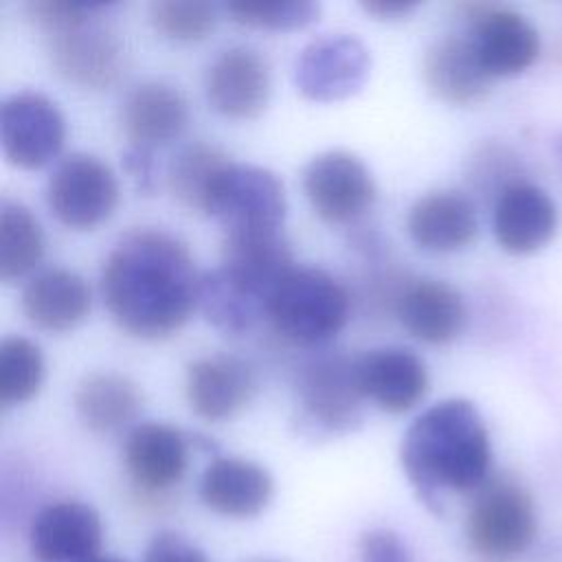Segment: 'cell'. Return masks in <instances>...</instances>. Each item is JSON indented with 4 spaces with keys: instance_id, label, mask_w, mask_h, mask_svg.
Listing matches in <instances>:
<instances>
[{
    "instance_id": "6da1fadb",
    "label": "cell",
    "mask_w": 562,
    "mask_h": 562,
    "mask_svg": "<svg viewBox=\"0 0 562 562\" xmlns=\"http://www.w3.org/2000/svg\"><path fill=\"white\" fill-rule=\"evenodd\" d=\"M198 294L189 248L160 228L125 233L101 270V296L112 321L143 340L178 331L198 307Z\"/></svg>"
},
{
    "instance_id": "7a4b0ae2",
    "label": "cell",
    "mask_w": 562,
    "mask_h": 562,
    "mask_svg": "<svg viewBox=\"0 0 562 562\" xmlns=\"http://www.w3.org/2000/svg\"><path fill=\"white\" fill-rule=\"evenodd\" d=\"M402 470L419 501L435 514L448 494H474L492 476V446L479 408L450 397L426 408L402 437Z\"/></svg>"
},
{
    "instance_id": "3957f363",
    "label": "cell",
    "mask_w": 562,
    "mask_h": 562,
    "mask_svg": "<svg viewBox=\"0 0 562 562\" xmlns=\"http://www.w3.org/2000/svg\"><path fill=\"white\" fill-rule=\"evenodd\" d=\"M101 4L33 0L29 18L46 33L53 68L81 88H108L123 70V46L116 33L92 18Z\"/></svg>"
},
{
    "instance_id": "277c9868",
    "label": "cell",
    "mask_w": 562,
    "mask_h": 562,
    "mask_svg": "<svg viewBox=\"0 0 562 562\" xmlns=\"http://www.w3.org/2000/svg\"><path fill=\"white\" fill-rule=\"evenodd\" d=\"M538 514L531 494L512 476H490L472 494L465 540L483 562H512L536 540Z\"/></svg>"
},
{
    "instance_id": "5b68a950",
    "label": "cell",
    "mask_w": 562,
    "mask_h": 562,
    "mask_svg": "<svg viewBox=\"0 0 562 562\" xmlns=\"http://www.w3.org/2000/svg\"><path fill=\"white\" fill-rule=\"evenodd\" d=\"M268 318L290 342L323 345L345 327L349 294L321 268H292L270 299Z\"/></svg>"
},
{
    "instance_id": "8992f818",
    "label": "cell",
    "mask_w": 562,
    "mask_h": 562,
    "mask_svg": "<svg viewBox=\"0 0 562 562\" xmlns=\"http://www.w3.org/2000/svg\"><path fill=\"white\" fill-rule=\"evenodd\" d=\"M299 430L307 437H336L362 424L364 395L356 375V358L325 353L296 373Z\"/></svg>"
},
{
    "instance_id": "52a82bcc",
    "label": "cell",
    "mask_w": 562,
    "mask_h": 562,
    "mask_svg": "<svg viewBox=\"0 0 562 562\" xmlns=\"http://www.w3.org/2000/svg\"><path fill=\"white\" fill-rule=\"evenodd\" d=\"M285 209V189L277 173L231 160L215 178L204 213L226 233H266L281 231Z\"/></svg>"
},
{
    "instance_id": "ba28073f",
    "label": "cell",
    "mask_w": 562,
    "mask_h": 562,
    "mask_svg": "<svg viewBox=\"0 0 562 562\" xmlns=\"http://www.w3.org/2000/svg\"><path fill=\"white\" fill-rule=\"evenodd\" d=\"M46 202L64 226L86 231L110 217L119 202V182L99 156L75 151L53 169Z\"/></svg>"
},
{
    "instance_id": "9c48e42d",
    "label": "cell",
    "mask_w": 562,
    "mask_h": 562,
    "mask_svg": "<svg viewBox=\"0 0 562 562\" xmlns=\"http://www.w3.org/2000/svg\"><path fill=\"white\" fill-rule=\"evenodd\" d=\"M371 72L369 48L351 33H323L307 42L294 64V83L312 101L356 94Z\"/></svg>"
},
{
    "instance_id": "30bf717a",
    "label": "cell",
    "mask_w": 562,
    "mask_h": 562,
    "mask_svg": "<svg viewBox=\"0 0 562 562\" xmlns=\"http://www.w3.org/2000/svg\"><path fill=\"white\" fill-rule=\"evenodd\" d=\"M303 191L316 215L329 224H347L375 202L369 167L347 149L316 154L303 169Z\"/></svg>"
},
{
    "instance_id": "8fae6325",
    "label": "cell",
    "mask_w": 562,
    "mask_h": 562,
    "mask_svg": "<svg viewBox=\"0 0 562 562\" xmlns=\"http://www.w3.org/2000/svg\"><path fill=\"white\" fill-rule=\"evenodd\" d=\"M0 138L4 156L22 169L50 162L66 138V121L55 101L42 92L22 90L0 105Z\"/></svg>"
},
{
    "instance_id": "7c38bea8",
    "label": "cell",
    "mask_w": 562,
    "mask_h": 562,
    "mask_svg": "<svg viewBox=\"0 0 562 562\" xmlns=\"http://www.w3.org/2000/svg\"><path fill=\"white\" fill-rule=\"evenodd\" d=\"M465 33L492 79L527 70L540 53L533 24L509 7H468Z\"/></svg>"
},
{
    "instance_id": "4fadbf2b",
    "label": "cell",
    "mask_w": 562,
    "mask_h": 562,
    "mask_svg": "<svg viewBox=\"0 0 562 562\" xmlns=\"http://www.w3.org/2000/svg\"><path fill=\"white\" fill-rule=\"evenodd\" d=\"M224 277L244 294L266 307L294 266L292 248L281 231L266 233H226L222 241V261L217 266Z\"/></svg>"
},
{
    "instance_id": "5bb4252c",
    "label": "cell",
    "mask_w": 562,
    "mask_h": 562,
    "mask_svg": "<svg viewBox=\"0 0 562 562\" xmlns=\"http://www.w3.org/2000/svg\"><path fill=\"white\" fill-rule=\"evenodd\" d=\"M204 90L209 103L224 116L252 119L270 101L272 72L268 59L252 46L224 48L209 66Z\"/></svg>"
},
{
    "instance_id": "9a60e30c",
    "label": "cell",
    "mask_w": 562,
    "mask_h": 562,
    "mask_svg": "<svg viewBox=\"0 0 562 562\" xmlns=\"http://www.w3.org/2000/svg\"><path fill=\"white\" fill-rule=\"evenodd\" d=\"M29 542L40 562H88L103 544V522L88 503L55 501L35 514Z\"/></svg>"
},
{
    "instance_id": "2e32d148",
    "label": "cell",
    "mask_w": 562,
    "mask_h": 562,
    "mask_svg": "<svg viewBox=\"0 0 562 562\" xmlns=\"http://www.w3.org/2000/svg\"><path fill=\"white\" fill-rule=\"evenodd\" d=\"M123 463L136 490L162 494L187 472L189 437L165 422L136 424L125 437Z\"/></svg>"
},
{
    "instance_id": "e0dca14e",
    "label": "cell",
    "mask_w": 562,
    "mask_h": 562,
    "mask_svg": "<svg viewBox=\"0 0 562 562\" xmlns=\"http://www.w3.org/2000/svg\"><path fill=\"white\" fill-rule=\"evenodd\" d=\"M492 228L503 250L512 255H531L553 239L558 228V206L544 189L518 180L496 195Z\"/></svg>"
},
{
    "instance_id": "ac0fdd59",
    "label": "cell",
    "mask_w": 562,
    "mask_h": 562,
    "mask_svg": "<svg viewBox=\"0 0 562 562\" xmlns=\"http://www.w3.org/2000/svg\"><path fill=\"white\" fill-rule=\"evenodd\" d=\"M257 386L250 364L231 353H213L193 360L184 373V393L191 411L209 422H222L239 413Z\"/></svg>"
},
{
    "instance_id": "d6986e66",
    "label": "cell",
    "mask_w": 562,
    "mask_h": 562,
    "mask_svg": "<svg viewBox=\"0 0 562 562\" xmlns=\"http://www.w3.org/2000/svg\"><path fill=\"white\" fill-rule=\"evenodd\" d=\"M198 496L217 516L246 520L259 516L274 496L270 472L241 457L213 459L198 483Z\"/></svg>"
},
{
    "instance_id": "ffe728a7",
    "label": "cell",
    "mask_w": 562,
    "mask_h": 562,
    "mask_svg": "<svg viewBox=\"0 0 562 562\" xmlns=\"http://www.w3.org/2000/svg\"><path fill=\"white\" fill-rule=\"evenodd\" d=\"M356 375L364 400L389 413L413 408L428 391L424 360L406 347H378L356 358Z\"/></svg>"
},
{
    "instance_id": "44dd1931",
    "label": "cell",
    "mask_w": 562,
    "mask_h": 562,
    "mask_svg": "<svg viewBox=\"0 0 562 562\" xmlns=\"http://www.w3.org/2000/svg\"><path fill=\"white\" fill-rule=\"evenodd\" d=\"M426 88L450 105H472L490 94L492 77L479 61L468 33H448L435 40L422 59Z\"/></svg>"
},
{
    "instance_id": "7402d4cb",
    "label": "cell",
    "mask_w": 562,
    "mask_h": 562,
    "mask_svg": "<svg viewBox=\"0 0 562 562\" xmlns=\"http://www.w3.org/2000/svg\"><path fill=\"white\" fill-rule=\"evenodd\" d=\"M406 228L419 248L430 252H454L476 237V206L461 191H430L417 198L408 209Z\"/></svg>"
},
{
    "instance_id": "603a6c76",
    "label": "cell",
    "mask_w": 562,
    "mask_h": 562,
    "mask_svg": "<svg viewBox=\"0 0 562 562\" xmlns=\"http://www.w3.org/2000/svg\"><path fill=\"white\" fill-rule=\"evenodd\" d=\"M189 123L184 94L165 81L136 83L121 103V125L130 145L154 149L182 134Z\"/></svg>"
},
{
    "instance_id": "cb8c5ba5",
    "label": "cell",
    "mask_w": 562,
    "mask_h": 562,
    "mask_svg": "<svg viewBox=\"0 0 562 562\" xmlns=\"http://www.w3.org/2000/svg\"><path fill=\"white\" fill-rule=\"evenodd\" d=\"M397 316L411 336L446 345L461 334L468 312L461 292L448 281L417 279L400 292Z\"/></svg>"
},
{
    "instance_id": "d4e9b609",
    "label": "cell",
    "mask_w": 562,
    "mask_h": 562,
    "mask_svg": "<svg viewBox=\"0 0 562 562\" xmlns=\"http://www.w3.org/2000/svg\"><path fill=\"white\" fill-rule=\"evenodd\" d=\"M22 312L44 331L75 329L90 312V288L72 270L46 268L24 285Z\"/></svg>"
},
{
    "instance_id": "484cf974",
    "label": "cell",
    "mask_w": 562,
    "mask_h": 562,
    "mask_svg": "<svg viewBox=\"0 0 562 562\" xmlns=\"http://www.w3.org/2000/svg\"><path fill=\"white\" fill-rule=\"evenodd\" d=\"M79 422L97 435H110L132 424L143 406V393L134 380L116 371L83 375L72 393Z\"/></svg>"
},
{
    "instance_id": "4316f807",
    "label": "cell",
    "mask_w": 562,
    "mask_h": 562,
    "mask_svg": "<svg viewBox=\"0 0 562 562\" xmlns=\"http://www.w3.org/2000/svg\"><path fill=\"white\" fill-rule=\"evenodd\" d=\"M44 255V233L37 217L20 202H0V277L15 281L29 274Z\"/></svg>"
},
{
    "instance_id": "83f0119b",
    "label": "cell",
    "mask_w": 562,
    "mask_h": 562,
    "mask_svg": "<svg viewBox=\"0 0 562 562\" xmlns=\"http://www.w3.org/2000/svg\"><path fill=\"white\" fill-rule=\"evenodd\" d=\"M228 162V156L215 145L202 140L189 143L180 147L169 162V191L182 206L204 213L211 187Z\"/></svg>"
},
{
    "instance_id": "f1b7e54d",
    "label": "cell",
    "mask_w": 562,
    "mask_h": 562,
    "mask_svg": "<svg viewBox=\"0 0 562 562\" xmlns=\"http://www.w3.org/2000/svg\"><path fill=\"white\" fill-rule=\"evenodd\" d=\"M198 305L206 321L224 334H244L266 314V307L233 285L220 268L200 277Z\"/></svg>"
},
{
    "instance_id": "f546056e",
    "label": "cell",
    "mask_w": 562,
    "mask_h": 562,
    "mask_svg": "<svg viewBox=\"0 0 562 562\" xmlns=\"http://www.w3.org/2000/svg\"><path fill=\"white\" fill-rule=\"evenodd\" d=\"M44 380L42 349L24 336L0 342V402L13 406L31 400Z\"/></svg>"
},
{
    "instance_id": "4dcf8cb0",
    "label": "cell",
    "mask_w": 562,
    "mask_h": 562,
    "mask_svg": "<svg viewBox=\"0 0 562 562\" xmlns=\"http://www.w3.org/2000/svg\"><path fill=\"white\" fill-rule=\"evenodd\" d=\"M224 11L239 24L252 29L290 31L312 24L321 4L310 0H274V2H228Z\"/></svg>"
},
{
    "instance_id": "1f68e13d",
    "label": "cell",
    "mask_w": 562,
    "mask_h": 562,
    "mask_svg": "<svg viewBox=\"0 0 562 562\" xmlns=\"http://www.w3.org/2000/svg\"><path fill=\"white\" fill-rule=\"evenodd\" d=\"M149 20L158 33L178 42L202 40L215 26V7L209 2L158 0L149 4Z\"/></svg>"
},
{
    "instance_id": "d6a6232c",
    "label": "cell",
    "mask_w": 562,
    "mask_h": 562,
    "mask_svg": "<svg viewBox=\"0 0 562 562\" xmlns=\"http://www.w3.org/2000/svg\"><path fill=\"white\" fill-rule=\"evenodd\" d=\"M360 562H413V553L404 538L386 527H375L358 538Z\"/></svg>"
},
{
    "instance_id": "836d02e7",
    "label": "cell",
    "mask_w": 562,
    "mask_h": 562,
    "mask_svg": "<svg viewBox=\"0 0 562 562\" xmlns=\"http://www.w3.org/2000/svg\"><path fill=\"white\" fill-rule=\"evenodd\" d=\"M140 562H211L209 555L178 531H158L143 551Z\"/></svg>"
},
{
    "instance_id": "e575fe53",
    "label": "cell",
    "mask_w": 562,
    "mask_h": 562,
    "mask_svg": "<svg viewBox=\"0 0 562 562\" xmlns=\"http://www.w3.org/2000/svg\"><path fill=\"white\" fill-rule=\"evenodd\" d=\"M121 162H123L125 171L132 176V180L136 182V187L140 191H151L154 189V158H151V149L127 145V149L123 151Z\"/></svg>"
},
{
    "instance_id": "d590c367",
    "label": "cell",
    "mask_w": 562,
    "mask_h": 562,
    "mask_svg": "<svg viewBox=\"0 0 562 562\" xmlns=\"http://www.w3.org/2000/svg\"><path fill=\"white\" fill-rule=\"evenodd\" d=\"M367 13L375 15L378 20H400L406 18L417 9V2H386V0H375V2H362L360 4Z\"/></svg>"
},
{
    "instance_id": "8d00e7d4",
    "label": "cell",
    "mask_w": 562,
    "mask_h": 562,
    "mask_svg": "<svg viewBox=\"0 0 562 562\" xmlns=\"http://www.w3.org/2000/svg\"><path fill=\"white\" fill-rule=\"evenodd\" d=\"M88 562H123V560H119V558H105V555H97V558H92V560H88Z\"/></svg>"
},
{
    "instance_id": "74e56055",
    "label": "cell",
    "mask_w": 562,
    "mask_h": 562,
    "mask_svg": "<svg viewBox=\"0 0 562 562\" xmlns=\"http://www.w3.org/2000/svg\"><path fill=\"white\" fill-rule=\"evenodd\" d=\"M558 156H560V160H562V136L558 138Z\"/></svg>"
},
{
    "instance_id": "f35d334b",
    "label": "cell",
    "mask_w": 562,
    "mask_h": 562,
    "mask_svg": "<svg viewBox=\"0 0 562 562\" xmlns=\"http://www.w3.org/2000/svg\"><path fill=\"white\" fill-rule=\"evenodd\" d=\"M250 562H281V560H268V558H261V560H250Z\"/></svg>"
}]
</instances>
